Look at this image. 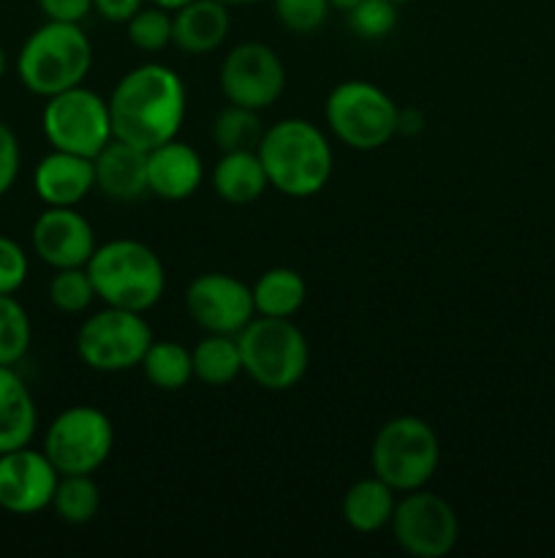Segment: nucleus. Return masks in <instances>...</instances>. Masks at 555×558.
I'll use <instances>...</instances> for the list:
<instances>
[{
    "label": "nucleus",
    "mask_w": 555,
    "mask_h": 558,
    "mask_svg": "<svg viewBox=\"0 0 555 558\" xmlns=\"http://www.w3.org/2000/svg\"><path fill=\"white\" fill-rule=\"evenodd\" d=\"M114 140L152 150L174 140L188 112L183 76L163 63H141L118 80L107 98Z\"/></svg>",
    "instance_id": "f257e3e1"
},
{
    "label": "nucleus",
    "mask_w": 555,
    "mask_h": 558,
    "mask_svg": "<svg viewBox=\"0 0 555 558\" xmlns=\"http://www.w3.org/2000/svg\"><path fill=\"white\" fill-rule=\"evenodd\" d=\"M270 189L292 199H310L326 189L335 169L330 140L316 123L305 118L278 120L264 131L259 147Z\"/></svg>",
    "instance_id": "f03ea898"
},
{
    "label": "nucleus",
    "mask_w": 555,
    "mask_h": 558,
    "mask_svg": "<svg viewBox=\"0 0 555 558\" xmlns=\"http://www.w3.org/2000/svg\"><path fill=\"white\" fill-rule=\"evenodd\" d=\"M85 267L103 305L147 314L166 292V267L141 240H109L92 251Z\"/></svg>",
    "instance_id": "7ed1b4c3"
},
{
    "label": "nucleus",
    "mask_w": 555,
    "mask_h": 558,
    "mask_svg": "<svg viewBox=\"0 0 555 558\" xmlns=\"http://www.w3.org/2000/svg\"><path fill=\"white\" fill-rule=\"evenodd\" d=\"M90 69L92 44L79 22L47 20L25 38L16 54V76L41 98L85 85Z\"/></svg>",
    "instance_id": "20e7f679"
},
{
    "label": "nucleus",
    "mask_w": 555,
    "mask_h": 558,
    "mask_svg": "<svg viewBox=\"0 0 555 558\" xmlns=\"http://www.w3.org/2000/svg\"><path fill=\"white\" fill-rule=\"evenodd\" d=\"M243 374L270 392L294 390L310 368V343L292 319L254 316L237 336Z\"/></svg>",
    "instance_id": "39448f33"
},
{
    "label": "nucleus",
    "mask_w": 555,
    "mask_h": 558,
    "mask_svg": "<svg viewBox=\"0 0 555 558\" xmlns=\"http://www.w3.org/2000/svg\"><path fill=\"white\" fill-rule=\"evenodd\" d=\"M439 461L441 445L433 425L414 414L386 420L370 445V469L395 494L424 488L433 480Z\"/></svg>",
    "instance_id": "423d86ee"
},
{
    "label": "nucleus",
    "mask_w": 555,
    "mask_h": 558,
    "mask_svg": "<svg viewBox=\"0 0 555 558\" xmlns=\"http://www.w3.org/2000/svg\"><path fill=\"white\" fill-rule=\"evenodd\" d=\"M395 98L365 80H346L326 96L324 120L332 136L359 153H373L397 136Z\"/></svg>",
    "instance_id": "0eeeda50"
},
{
    "label": "nucleus",
    "mask_w": 555,
    "mask_h": 558,
    "mask_svg": "<svg viewBox=\"0 0 555 558\" xmlns=\"http://www.w3.org/2000/svg\"><path fill=\"white\" fill-rule=\"evenodd\" d=\"M152 341L145 314L103 305L76 330V354L98 374H123L139 368Z\"/></svg>",
    "instance_id": "6e6552de"
},
{
    "label": "nucleus",
    "mask_w": 555,
    "mask_h": 558,
    "mask_svg": "<svg viewBox=\"0 0 555 558\" xmlns=\"http://www.w3.org/2000/svg\"><path fill=\"white\" fill-rule=\"evenodd\" d=\"M44 140L52 150L96 158L114 140L107 98L85 85L49 96L41 109Z\"/></svg>",
    "instance_id": "1a4fd4ad"
},
{
    "label": "nucleus",
    "mask_w": 555,
    "mask_h": 558,
    "mask_svg": "<svg viewBox=\"0 0 555 558\" xmlns=\"http://www.w3.org/2000/svg\"><path fill=\"white\" fill-rule=\"evenodd\" d=\"M41 450L58 474H96L114 450V425L101 409L69 407L49 423Z\"/></svg>",
    "instance_id": "9d476101"
},
{
    "label": "nucleus",
    "mask_w": 555,
    "mask_h": 558,
    "mask_svg": "<svg viewBox=\"0 0 555 558\" xmlns=\"http://www.w3.org/2000/svg\"><path fill=\"white\" fill-rule=\"evenodd\" d=\"M390 529L397 548L414 558H444L460 539L455 507L424 488L408 490L397 499Z\"/></svg>",
    "instance_id": "9b49d317"
},
{
    "label": "nucleus",
    "mask_w": 555,
    "mask_h": 558,
    "mask_svg": "<svg viewBox=\"0 0 555 558\" xmlns=\"http://www.w3.org/2000/svg\"><path fill=\"white\" fill-rule=\"evenodd\" d=\"M218 80L229 104L261 112L270 109L286 90V65L267 44L243 41L226 52Z\"/></svg>",
    "instance_id": "f8f14e48"
},
{
    "label": "nucleus",
    "mask_w": 555,
    "mask_h": 558,
    "mask_svg": "<svg viewBox=\"0 0 555 558\" xmlns=\"http://www.w3.org/2000/svg\"><path fill=\"white\" fill-rule=\"evenodd\" d=\"M185 308L205 332L239 336L256 316L254 292L229 272H199L185 289Z\"/></svg>",
    "instance_id": "ddd939ff"
},
{
    "label": "nucleus",
    "mask_w": 555,
    "mask_h": 558,
    "mask_svg": "<svg viewBox=\"0 0 555 558\" xmlns=\"http://www.w3.org/2000/svg\"><path fill=\"white\" fill-rule=\"evenodd\" d=\"M58 480V469L44 450H33L27 445L0 452V510L22 518L49 510Z\"/></svg>",
    "instance_id": "4468645a"
},
{
    "label": "nucleus",
    "mask_w": 555,
    "mask_h": 558,
    "mask_svg": "<svg viewBox=\"0 0 555 558\" xmlns=\"http://www.w3.org/2000/svg\"><path fill=\"white\" fill-rule=\"evenodd\" d=\"M33 254L52 270L85 267L98 248L96 229L76 207H47L33 221Z\"/></svg>",
    "instance_id": "2eb2a0df"
},
{
    "label": "nucleus",
    "mask_w": 555,
    "mask_h": 558,
    "mask_svg": "<svg viewBox=\"0 0 555 558\" xmlns=\"http://www.w3.org/2000/svg\"><path fill=\"white\" fill-rule=\"evenodd\" d=\"M205 183V161L199 150L183 140H169L147 150V194L158 199L183 202Z\"/></svg>",
    "instance_id": "dca6fc26"
},
{
    "label": "nucleus",
    "mask_w": 555,
    "mask_h": 558,
    "mask_svg": "<svg viewBox=\"0 0 555 558\" xmlns=\"http://www.w3.org/2000/svg\"><path fill=\"white\" fill-rule=\"evenodd\" d=\"M33 191L47 207H79L96 191L92 158L49 150L33 169Z\"/></svg>",
    "instance_id": "f3484780"
},
{
    "label": "nucleus",
    "mask_w": 555,
    "mask_h": 558,
    "mask_svg": "<svg viewBox=\"0 0 555 558\" xmlns=\"http://www.w3.org/2000/svg\"><path fill=\"white\" fill-rule=\"evenodd\" d=\"M96 189L114 202H134L147 194V150L112 140L96 158Z\"/></svg>",
    "instance_id": "a211bd4d"
},
{
    "label": "nucleus",
    "mask_w": 555,
    "mask_h": 558,
    "mask_svg": "<svg viewBox=\"0 0 555 558\" xmlns=\"http://www.w3.org/2000/svg\"><path fill=\"white\" fill-rule=\"evenodd\" d=\"M232 14L221 0H190L172 11V44L188 54H210L226 41Z\"/></svg>",
    "instance_id": "6ab92c4d"
},
{
    "label": "nucleus",
    "mask_w": 555,
    "mask_h": 558,
    "mask_svg": "<svg viewBox=\"0 0 555 558\" xmlns=\"http://www.w3.org/2000/svg\"><path fill=\"white\" fill-rule=\"evenodd\" d=\"M38 409L16 368L0 365V452L27 447L36 436Z\"/></svg>",
    "instance_id": "aec40b11"
},
{
    "label": "nucleus",
    "mask_w": 555,
    "mask_h": 558,
    "mask_svg": "<svg viewBox=\"0 0 555 558\" xmlns=\"http://www.w3.org/2000/svg\"><path fill=\"white\" fill-rule=\"evenodd\" d=\"M212 189L226 205H254L270 189L264 163L256 150L221 153L212 167Z\"/></svg>",
    "instance_id": "412c9836"
},
{
    "label": "nucleus",
    "mask_w": 555,
    "mask_h": 558,
    "mask_svg": "<svg viewBox=\"0 0 555 558\" xmlns=\"http://www.w3.org/2000/svg\"><path fill=\"white\" fill-rule=\"evenodd\" d=\"M397 494L379 480L375 474L357 480L351 488L343 494L341 515L346 526L357 534H375L390 526L392 512H395Z\"/></svg>",
    "instance_id": "4be33fe9"
},
{
    "label": "nucleus",
    "mask_w": 555,
    "mask_h": 558,
    "mask_svg": "<svg viewBox=\"0 0 555 558\" xmlns=\"http://www.w3.org/2000/svg\"><path fill=\"white\" fill-rule=\"evenodd\" d=\"M256 316H275V319H294L308 300V283L294 267H270L254 283Z\"/></svg>",
    "instance_id": "5701e85b"
},
{
    "label": "nucleus",
    "mask_w": 555,
    "mask_h": 558,
    "mask_svg": "<svg viewBox=\"0 0 555 558\" xmlns=\"http://www.w3.org/2000/svg\"><path fill=\"white\" fill-rule=\"evenodd\" d=\"M190 357H194V379L207 387H226L243 376V352L237 336L207 332L190 349Z\"/></svg>",
    "instance_id": "b1692460"
},
{
    "label": "nucleus",
    "mask_w": 555,
    "mask_h": 558,
    "mask_svg": "<svg viewBox=\"0 0 555 558\" xmlns=\"http://www.w3.org/2000/svg\"><path fill=\"white\" fill-rule=\"evenodd\" d=\"M139 368L147 381L163 392L185 390L194 379V357L180 341H152Z\"/></svg>",
    "instance_id": "393cba45"
},
{
    "label": "nucleus",
    "mask_w": 555,
    "mask_h": 558,
    "mask_svg": "<svg viewBox=\"0 0 555 558\" xmlns=\"http://www.w3.org/2000/svg\"><path fill=\"white\" fill-rule=\"evenodd\" d=\"M54 515L71 526H85L101 510V488L92 474H60L52 496Z\"/></svg>",
    "instance_id": "a878e982"
},
{
    "label": "nucleus",
    "mask_w": 555,
    "mask_h": 558,
    "mask_svg": "<svg viewBox=\"0 0 555 558\" xmlns=\"http://www.w3.org/2000/svg\"><path fill=\"white\" fill-rule=\"evenodd\" d=\"M264 131L261 114L256 109L239 107V104H226L212 120V142L221 153L256 150Z\"/></svg>",
    "instance_id": "bb28decb"
},
{
    "label": "nucleus",
    "mask_w": 555,
    "mask_h": 558,
    "mask_svg": "<svg viewBox=\"0 0 555 558\" xmlns=\"http://www.w3.org/2000/svg\"><path fill=\"white\" fill-rule=\"evenodd\" d=\"M33 325L25 305L14 294H0V365L22 363L30 349Z\"/></svg>",
    "instance_id": "cd10ccee"
},
{
    "label": "nucleus",
    "mask_w": 555,
    "mask_h": 558,
    "mask_svg": "<svg viewBox=\"0 0 555 558\" xmlns=\"http://www.w3.org/2000/svg\"><path fill=\"white\" fill-rule=\"evenodd\" d=\"M47 294L49 303L58 311H63V314H85L98 300L87 267H63V270H54Z\"/></svg>",
    "instance_id": "c85d7f7f"
},
{
    "label": "nucleus",
    "mask_w": 555,
    "mask_h": 558,
    "mask_svg": "<svg viewBox=\"0 0 555 558\" xmlns=\"http://www.w3.org/2000/svg\"><path fill=\"white\" fill-rule=\"evenodd\" d=\"M125 33H128V41L139 52H161V49H166L172 44V11L145 3L125 22Z\"/></svg>",
    "instance_id": "c756f323"
},
{
    "label": "nucleus",
    "mask_w": 555,
    "mask_h": 558,
    "mask_svg": "<svg viewBox=\"0 0 555 558\" xmlns=\"http://www.w3.org/2000/svg\"><path fill=\"white\" fill-rule=\"evenodd\" d=\"M346 16L354 36L365 38V41H379V38L392 36V31L397 27V3H392V0H359Z\"/></svg>",
    "instance_id": "7c9ffc66"
},
{
    "label": "nucleus",
    "mask_w": 555,
    "mask_h": 558,
    "mask_svg": "<svg viewBox=\"0 0 555 558\" xmlns=\"http://www.w3.org/2000/svg\"><path fill=\"white\" fill-rule=\"evenodd\" d=\"M270 3L275 20L297 36H308L324 27L332 11L330 0H270Z\"/></svg>",
    "instance_id": "2f4dec72"
},
{
    "label": "nucleus",
    "mask_w": 555,
    "mask_h": 558,
    "mask_svg": "<svg viewBox=\"0 0 555 558\" xmlns=\"http://www.w3.org/2000/svg\"><path fill=\"white\" fill-rule=\"evenodd\" d=\"M30 259L16 240L0 234V294H16L27 281Z\"/></svg>",
    "instance_id": "473e14b6"
},
{
    "label": "nucleus",
    "mask_w": 555,
    "mask_h": 558,
    "mask_svg": "<svg viewBox=\"0 0 555 558\" xmlns=\"http://www.w3.org/2000/svg\"><path fill=\"white\" fill-rule=\"evenodd\" d=\"M22 167V150L20 140L14 131L0 120V196L9 194L14 189L16 178H20Z\"/></svg>",
    "instance_id": "72a5a7b5"
},
{
    "label": "nucleus",
    "mask_w": 555,
    "mask_h": 558,
    "mask_svg": "<svg viewBox=\"0 0 555 558\" xmlns=\"http://www.w3.org/2000/svg\"><path fill=\"white\" fill-rule=\"evenodd\" d=\"M41 14L54 22H79L92 11V0H36Z\"/></svg>",
    "instance_id": "f704fd0d"
},
{
    "label": "nucleus",
    "mask_w": 555,
    "mask_h": 558,
    "mask_svg": "<svg viewBox=\"0 0 555 558\" xmlns=\"http://www.w3.org/2000/svg\"><path fill=\"white\" fill-rule=\"evenodd\" d=\"M145 3L147 0H92V11H98L107 22L125 25Z\"/></svg>",
    "instance_id": "c9c22d12"
},
{
    "label": "nucleus",
    "mask_w": 555,
    "mask_h": 558,
    "mask_svg": "<svg viewBox=\"0 0 555 558\" xmlns=\"http://www.w3.org/2000/svg\"><path fill=\"white\" fill-rule=\"evenodd\" d=\"M417 131H422V112L400 109V114H397V134H417Z\"/></svg>",
    "instance_id": "e433bc0d"
},
{
    "label": "nucleus",
    "mask_w": 555,
    "mask_h": 558,
    "mask_svg": "<svg viewBox=\"0 0 555 558\" xmlns=\"http://www.w3.org/2000/svg\"><path fill=\"white\" fill-rule=\"evenodd\" d=\"M147 3H152V5H161V9H166V11H177L180 5L190 3V0H147Z\"/></svg>",
    "instance_id": "4c0bfd02"
},
{
    "label": "nucleus",
    "mask_w": 555,
    "mask_h": 558,
    "mask_svg": "<svg viewBox=\"0 0 555 558\" xmlns=\"http://www.w3.org/2000/svg\"><path fill=\"white\" fill-rule=\"evenodd\" d=\"M357 3L359 0H330L332 11H343V14H348V11H351Z\"/></svg>",
    "instance_id": "58836bf2"
},
{
    "label": "nucleus",
    "mask_w": 555,
    "mask_h": 558,
    "mask_svg": "<svg viewBox=\"0 0 555 558\" xmlns=\"http://www.w3.org/2000/svg\"><path fill=\"white\" fill-rule=\"evenodd\" d=\"M221 3H226L229 9H232V5H256V3H270V0H221Z\"/></svg>",
    "instance_id": "ea45409f"
},
{
    "label": "nucleus",
    "mask_w": 555,
    "mask_h": 558,
    "mask_svg": "<svg viewBox=\"0 0 555 558\" xmlns=\"http://www.w3.org/2000/svg\"><path fill=\"white\" fill-rule=\"evenodd\" d=\"M5 71H9V54H5L3 44H0V80L5 76Z\"/></svg>",
    "instance_id": "a19ab883"
},
{
    "label": "nucleus",
    "mask_w": 555,
    "mask_h": 558,
    "mask_svg": "<svg viewBox=\"0 0 555 558\" xmlns=\"http://www.w3.org/2000/svg\"><path fill=\"white\" fill-rule=\"evenodd\" d=\"M392 3H397V5H403V3H411V0H392Z\"/></svg>",
    "instance_id": "79ce46f5"
}]
</instances>
